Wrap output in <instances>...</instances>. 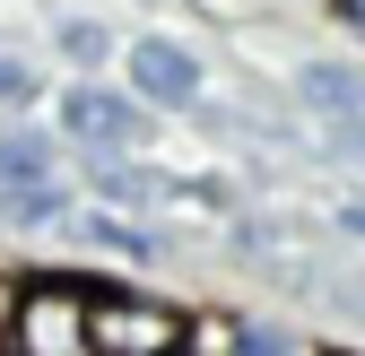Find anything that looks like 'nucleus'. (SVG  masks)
Segmentation results:
<instances>
[{
  "label": "nucleus",
  "instance_id": "f257e3e1",
  "mask_svg": "<svg viewBox=\"0 0 365 356\" xmlns=\"http://www.w3.org/2000/svg\"><path fill=\"white\" fill-rule=\"evenodd\" d=\"M9 356H96V278H26L9 295Z\"/></svg>",
  "mask_w": 365,
  "mask_h": 356
},
{
  "label": "nucleus",
  "instance_id": "f03ea898",
  "mask_svg": "<svg viewBox=\"0 0 365 356\" xmlns=\"http://www.w3.org/2000/svg\"><path fill=\"white\" fill-rule=\"evenodd\" d=\"M192 322L157 295H122V287H96V356H182Z\"/></svg>",
  "mask_w": 365,
  "mask_h": 356
},
{
  "label": "nucleus",
  "instance_id": "7ed1b4c3",
  "mask_svg": "<svg viewBox=\"0 0 365 356\" xmlns=\"http://www.w3.org/2000/svg\"><path fill=\"white\" fill-rule=\"evenodd\" d=\"M130 87H140L148 105H165V113H192L200 105V61L182 53V43H165V35H140L130 43Z\"/></svg>",
  "mask_w": 365,
  "mask_h": 356
},
{
  "label": "nucleus",
  "instance_id": "20e7f679",
  "mask_svg": "<svg viewBox=\"0 0 365 356\" xmlns=\"http://www.w3.org/2000/svg\"><path fill=\"white\" fill-rule=\"evenodd\" d=\"M61 130L87 148H130L140 140V96H113V87H70L61 96Z\"/></svg>",
  "mask_w": 365,
  "mask_h": 356
},
{
  "label": "nucleus",
  "instance_id": "39448f33",
  "mask_svg": "<svg viewBox=\"0 0 365 356\" xmlns=\"http://www.w3.org/2000/svg\"><path fill=\"white\" fill-rule=\"evenodd\" d=\"M296 87H304V105L322 113L331 130H365V78H356V70H339V61H313Z\"/></svg>",
  "mask_w": 365,
  "mask_h": 356
},
{
  "label": "nucleus",
  "instance_id": "423d86ee",
  "mask_svg": "<svg viewBox=\"0 0 365 356\" xmlns=\"http://www.w3.org/2000/svg\"><path fill=\"white\" fill-rule=\"evenodd\" d=\"M217 356H313V347L279 322H217Z\"/></svg>",
  "mask_w": 365,
  "mask_h": 356
},
{
  "label": "nucleus",
  "instance_id": "0eeeda50",
  "mask_svg": "<svg viewBox=\"0 0 365 356\" xmlns=\"http://www.w3.org/2000/svg\"><path fill=\"white\" fill-rule=\"evenodd\" d=\"M78 235H87V244H105V252H122V261H157V252H165V235L130 226V217H78Z\"/></svg>",
  "mask_w": 365,
  "mask_h": 356
},
{
  "label": "nucleus",
  "instance_id": "6e6552de",
  "mask_svg": "<svg viewBox=\"0 0 365 356\" xmlns=\"http://www.w3.org/2000/svg\"><path fill=\"white\" fill-rule=\"evenodd\" d=\"M96 192H105V200H148L157 183H148V174H130V165H96Z\"/></svg>",
  "mask_w": 365,
  "mask_h": 356
},
{
  "label": "nucleus",
  "instance_id": "1a4fd4ad",
  "mask_svg": "<svg viewBox=\"0 0 365 356\" xmlns=\"http://www.w3.org/2000/svg\"><path fill=\"white\" fill-rule=\"evenodd\" d=\"M61 53H70V61H96L105 35H96V26H61Z\"/></svg>",
  "mask_w": 365,
  "mask_h": 356
},
{
  "label": "nucleus",
  "instance_id": "9d476101",
  "mask_svg": "<svg viewBox=\"0 0 365 356\" xmlns=\"http://www.w3.org/2000/svg\"><path fill=\"white\" fill-rule=\"evenodd\" d=\"M26 87H35V78H26V61L0 53V105H26Z\"/></svg>",
  "mask_w": 365,
  "mask_h": 356
},
{
  "label": "nucleus",
  "instance_id": "9b49d317",
  "mask_svg": "<svg viewBox=\"0 0 365 356\" xmlns=\"http://www.w3.org/2000/svg\"><path fill=\"white\" fill-rule=\"evenodd\" d=\"M331 18H339V26H348L356 43H365V0H331Z\"/></svg>",
  "mask_w": 365,
  "mask_h": 356
},
{
  "label": "nucleus",
  "instance_id": "f8f14e48",
  "mask_svg": "<svg viewBox=\"0 0 365 356\" xmlns=\"http://www.w3.org/2000/svg\"><path fill=\"white\" fill-rule=\"evenodd\" d=\"M339 226H348V235H356V244H365V192H356V200H348V209H339Z\"/></svg>",
  "mask_w": 365,
  "mask_h": 356
}]
</instances>
